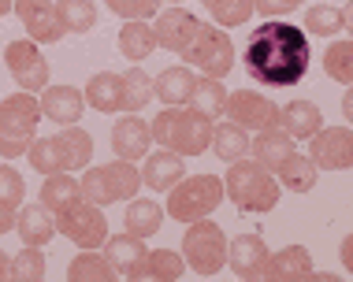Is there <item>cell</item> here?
Wrapping results in <instances>:
<instances>
[{
  "instance_id": "obj_22",
  "label": "cell",
  "mask_w": 353,
  "mask_h": 282,
  "mask_svg": "<svg viewBox=\"0 0 353 282\" xmlns=\"http://www.w3.org/2000/svg\"><path fill=\"white\" fill-rule=\"evenodd\" d=\"M250 153L261 167H268L275 175V167L283 164L290 153H298V145H294V138L286 134L283 127H272V130H256V141H250Z\"/></svg>"
},
{
  "instance_id": "obj_3",
  "label": "cell",
  "mask_w": 353,
  "mask_h": 282,
  "mask_svg": "<svg viewBox=\"0 0 353 282\" xmlns=\"http://www.w3.org/2000/svg\"><path fill=\"white\" fill-rule=\"evenodd\" d=\"M152 141H160L164 149L179 156H201L212 141V119L197 116L194 108L186 105H168L157 119L149 123Z\"/></svg>"
},
{
  "instance_id": "obj_42",
  "label": "cell",
  "mask_w": 353,
  "mask_h": 282,
  "mask_svg": "<svg viewBox=\"0 0 353 282\" xmlns=\"http://www.w3.org/2000/svg\"><path fill=\"white\" fill-rule=\"evenodd\" d=\"M12 279H23V282L45 279V252L37 246H23L19 257L12 260Z\"/></svg>"
},
{
  "instance_id": "obj_46",
  "label": "cell",
  "mask_w": 353,
  "mask_h": 282,
  "mask_svg": "<svg viewBox=\"0 0 353 282\" xmlns=\"http://www.w3.org/2000/svg\"><path fill=\"white\" fill-rule=\"evenodd\" d=\"M15 230V212L12 208H0V234Z\"/></svg>"
},
{
  "instance_id": "obj_48",
  "label": "cell",
  "mask_w": 353,
  "mask_h": 282,
  "mask_svg": "<svg viewBox=\"0 0 353 282\" xmlns=\"http://www.w3.org/2000/svg\"><path fill=\"white\" fill-rule=\"evenodd\" d=\"M0 279H12V260L0 252Z\"/></svg>"
},
{
  "instance_id": "obj_36",
  "label": "cell",
  "mask_w": 353,
  "mask_h": 282,
  "mask_svg": "<svg viewBox=\"0 0 353 282\" xmlns=\"http://www.w3.org/2000/svg\"><path fill=\"white\" fill-rule=\"evenodd\" d=\"M68 279H93V282H104V279H116V268L108 264V257L97 249H82L79 257L68 264Z\"/></svg>"
},
{
  "instance_id": "obj_37",
  "label": "cell",
  "mask_w": 353,
  "mask_h": 282,
  "mask_svg": "<svg viewBox=\"0 0 353 282\" xmlns=\"http://www.w3.org/2000/svg\"><path fill=\"white\" fill-rule=\"evenodd\" d=\"M201 8L212 15L216 26H223V30L242 26L245 19L253 15V0H201Z\"/></svg>"
},
{
  "instance_id": "obj_4",
  "label": "cell",
  "mask_w": 353,
  "mask_h": 282,
  "mask_svg": "<svg viewBox=\"0 0 353 282\" xmlns=\"http://www.w3.org/2000/svg\"><path fill=\"white\" fill-rule=\"evenodd\" d=\"M37 123H41V105H37L34 93L19 89L0 100V156L4 160L26 156Z\"/></svg>"
},
{
  "instance_id": "obj_31",
  "label": "cell",
  "mask_w": 353,
  "mask_h": 282,
  "mask_svg": "<svg viewBox=\"0 0 353 282\" xmlns=\"http://www.w3.org/2000/svg\"><path fill=\"white\" fill-rule=\"evenodd\" d=\"M79 197H82L79 178L71 171H56V175H45V186H41V197H37V201L49 212H60V208H68L71 201H79Z\"/></svg>"
},
{
  "instance_id": "obj_17",
  "label": "cell",
  "mask_w": 353,
  "mask_h": 282,
  "mask_svg": "<svg viewBox=\"0 0 353 282\" xmlns=\"http://www.w3.org/2000/svg\"><path fill=\"white\" fill-rule=\"evenodd\" d=\"M152 145V134H149V123L138 119V111L123 116L116 127H112V153L119 160H141Z\"/></svg>"
},
{
  "instance_id": "obj_11",
  "label": "cell",
  "mask_w": 353,
  "mask_h": 282,
  "mask_svg": "<svg viewBox=\"0 0 353 282\" xmlns=\"http://www.w3.org/2000/svg\"><path fill=\"white\" fill-rule=\"evenodd\" d=\"M223 116L231 119V123H238L242 130H272V127H279V108L256 89L227 93Z\"/></svg>"
},
{
  "instance_id": "obj_7",
  "label": "cell",
  "mask_w": 353,
  "mask_h": 282,
  "mask_svg": "<svg viewBox=\"0 0 353 282\" xmlns=\"http://www.w3.org/2000/svg\"><path fill=\"white\" fill-rule=\"evenodd\" d=\"M223 204V178L216 175H183L168 190V215L179 223H194L201 215H212Z\"/></svg>"
},
{
  "instance_id": "obj_21",
  "label": "cell",
  "mask_w": 353,
  "mask_h": 282,
  "mask_svg": "<svg viewBox=\"0 0 353 282\" xmlns=\"http://www.w3.org/2000/svg\"><path fill=\"white\" fill-rule=\"evenodd\" d=\"M82 97H85V105H93V111H104V116L123 111V74L97 71L90 82H85Z\"/></svg>"
},
{
  "instance_id": "obj_27",
  "label": "cell",
  "mask_w": 353,
  "mask_h": 282,
  "mask_svg": "<svg viewBox=\"0 0 353 282\" xmlns=\"http://www.w3.org/2000/svg\"><path fill=\"white\" fill-rule=\"evenodd\" d=\"M312 275V257L305 246H286L264 264V279H309Z\"/></svg>"
},
{
  "instance_id": "obj_12",
  "label": "cell",
  "mask_w": 353,
  "mask_h": 282,
  "mask_svg": "<svg viewBox=\"0 0 353 282\" xmlns=\"http://www.w3.org/2000/svg\"><path fill=\"white\" fill-rule=\"evenodd\" d=\"M309 160L323 171H350L353 167V134L350 127H320L309 138Z\"/></svg>"
},
{
  "instance_id": "obj_39",
  "label": "cell",
  "mask_w": 353,
  "mask_h": 282,
  "mask_svg": "<svg viewBox=\"0 0 353 282\" xmlns=\"http://www.w3.org/2000/svg\"><path fill=\"white\" fill-rule=\"evenodd\" d=\"M323 71L335 82L350 86L353 82V41H331L327 52H323Z\"/></svg>"
},
{
  "instance_id": "obj_15",
  "label": "cell",
  "mask_w": 353,
  "mask_h": 282,
  "mask_svg": "<svg viewBox=\"0 0 353 282\" xmlns=\"http://www.w3.org/2000/svg\"><path fill=\"white\" fill-rule=\"evenodd\" d=\"M227 264L238 279H261L264 264H268V246L261 234H238L234 241H227Z\"/></svg>"
},
{
  "instance_id": "obj_13",
  "label": "cell",
  "mask_w": 353,
  "mask_h": 282,
  "mask_svg": "<svg viewBox=\"0 0 353 282\" xmlns=\"http://www.w3.org/2000/svg\"><path fill=\"white\" fill-rule=\"evenodd\" d=\"M12 12L19 15L23 30L30 34V41H63V23H60V12H56L52 0H15Z\"/></svg>"
},
{
  "instance_id": "obj_34",
  "label": "cell",
  "mask_w": 353,
  "mask_h": 282,
  "mask_svg": "<svg viewBox=\"0 0 353 282\" xmlns=\"http://www.w3.org/2000/svg\"><path fill=\"white\" fill-rule=\"evenodd\" d=\"M350 26V12L346 8H331V4H312L305 12V34L312 37H335Z\"/></svg>"
},
{
  "instance_id": "obj_43",
  "label": "cell",
  "mask_w": 353,
  "mask_h": 282,
  "mask_svg": "<svg viewBox=\"0 0 353 282\" xmlns=\"http://www.w3.org/2000/svg\"><path fill=\"white\" fill-rule=\"evenodd\" d=\"M119 19H152L160 12V0H104Z\"/></svg>"
},
{
  "instance_id": "obj_29",
  "label": "cell",
  "mask_w": 353,
  "mask_h": 282,
  "mask_svg": "<svg viewBox=\"0 0 353 282\" xmlns=\"http://www.w3.org/2000/svg\"><path fill=\"white\" fill-rule=\"evenodd\" d=\"M116 41H119V52L127 56L130 63H141L145 56H152V49H157V37H152L149 19H127Z\"/></svg>"
},
{
  "instance_id": "obj_50",
  "label": "cell",
  "mask_w": 353,
  "mask_h": 282,
  "mask_svg": "<svg viewBox=\"0 0 353 282\" xmlns=\"http://www.w3.org/2000/svg\"><path fill=\"white\" fill-rule=\"evenodd\" d=\"M171 4H183V0H171Z\"/></svg>"
},
{
  "instance_id": "obj_44",
  "label": "cell",
  "mask_w": 353,
  "mask_h": 282,
  "mask_svg": "<svg viewBox=\"0 0 353 282\" xmlns=\"http://www.w3.org/2000/svg\"><path fill=\"white\" fill-rule=\"evenodd\" d=\"M301 4H305V0H253V12H261L268 19H283V15L298 12Z\"/></svg>"
},
{
  "instance_id": "obj_32",
  "label": "cell",
  "mask_w": 353,
  "mask_h": 282,
  "mask_svg": "<svg viewBox=\"0 0 353 282\" xmlns=\"http://www.w3.org/2000/svg\"><path fill=\"white\" fill-rule=\"evenodd\" d=\"M183 271H186L183 252H175V249H149L145 260H141L138 271H134V279H183Z\"/></svg>"
},
{
  "instance_id": "obj_45",
  "label": "cell",
  "mask_w": 353,
  "mask_h": 282,
  "mask_svg": "<svg viewBox=\"0 0 353 282\" xmlns=\"http://www.w3.org/2000/svg\"><path fill=\"white\" fill-rule=\"evenodd\" d=\"M339 257H342V268L353 271V238H342V246H339Z\"/></svg>"
},
{
  "instance_id": "obj_2",
  "label": "cell",
  "mask_w": 353,
  "mask_h": 282,
  "mask_svg": "<svg viewBox=\"0 0 353 282\" xmlns=\"http://www.w3.org/2000/svg\"><path fill=\"white\" fill-rule=\"evenodd\" d=\"M223 197H231L238 212H253V215H268L275 212L283 197V186L275 182V175L268 167H261L256 160H231L223 175Z\"/></svg>"
},
{
  "instance_id": "obj_30",
  "label": "cell",
  "mask_w": 353,
  "mask_h": 282,
  "mask_svg": "<svg viewBox=\"0 0 353 282\" xmlns=\"http://www.w3.org/2000/svg\"><path fill=\"white\" fill-rule=\"evenodd\" d=\"M223 105H227V89H223V78H197L194 82V93H190V100H186V108H194L197 116H205V119H216L223 116Z\"/></svg>"
},
{
  "instance_id": "obj_23",
  "label": "cell",
  "mask_w": 353,
  "mask_h": 282,
  "mask_svg": "<svg viewBox=\"0 0 353 282\" xmlns=\"http://www.w3.org/2000/svg\"><path fill=\"white\" fill-rule=\"evenodd\" d=\"M26 160H30V167H34V171H41V175L71 171V153H68V145H63L60 134L34 138L30 149H26Z\"/></svg>"
},
{
  "instance_id": "obj_6",
  "label": "cell",
  "mask_w": 353,
  "mask_h": 282,
  "mask_svg": "<svg viewBox=\"0 0 353 282\" xmlns=\"http://www.w3.org/2000/svg\"><path fill=\"white\" fill-rule=\"evenodd\" d=\"M82 197L93 204H116V201H130L141 190V171L134 167V160H112V164H97V167H82Z\"/></svg>"
},
{
  "instance_id": "obj_40",
  "label": "cell",
  "mask_w": 353,
  "mask_h": 282,
  "mask_svg": "<svg viewBox=\"0 0 353 282\" xmlns=\"http://www.w3.org/2000/svg\"><path fill=\"white\" fill-rule=\"evenodd\" d=\"M60 138H63V145H68V153H71V171L90 167V160H93V138H90V130H82L79 123H71V127L60 130Z\"/></svg>"
},
{
  "instance_id": "obj_47",
  "label": "cell",
  "mask_w": 353,
  "mask_h": 282,
  "mask_svg": "<svg viewBox=\"0 0 353 282\" xmlns=\"http://www.w3.org/2000/svg\"><path fill=\"white\" fill-rule=\"evenodd\" d=\"M342 116H346V119L353 116V93H350V89L342 93Z\"/></svg>"
},
{
  "instance_id": "obj_25",
  "label": "cell",
  "mask_w": 353,
  "mask_h": 282,
  "mask_svg": "<svg viewBox=\"0 0 353 282\" xmlns=\"http://www.w3.org/2000/svg\"><path fill=\"white\" fill-rule=\"evenodd\" d=\"M279 127L290 134L294 141H309L316 130L323 127V116H320V108L312 105V100H290L286 108H279Z\"/></svg>"
},
{
  "instance_id": "obj_49",
  "label": "cell",
  "mask_w": 353,
  "mask_h": 282,
  "mask_svg": "<svg viewBox=\"0 0 353 282\" xmlns=\"http://www.w3.org/2000/svg\"><path fill=\"white\" fill-rule=\"evenodd\" d=\"M12 4H15V0H0V19H4L8 12H12Z\"/></svg>"
},
{
  "instance_id": "obj_9",
  "label": "cell",
  "mask_w": 353,
  "mask_h": 282,
  "mask_svg": "<svg viewBox=\"0 0 353 282\" xmlns=\"http://www.w3.org/2000/svg\"><path fill=\"white\" fill-rule=\"evenodd\" d=\"M56 215V230L63 234L68 241H74L79 249H101L104 238H108V219H104V208L93 201H71L68 208L52 212Z\"/></svg>"
},
{
  "instance_id": "obj_14",
  "label": "cell",
  "mask_w": 353,
  "mask_h": 282,
  "mask_svg": "<svg viewBox=\"0 0 353 282\" xmlns=\"http://www.w3.org/2000/svg\"><path fill=\"white\" fill-rule=\"evenodd\" d=\"M197 30V19L186 12L183 4L168 8V12H157L152 19V37H157V49H168V52H183V45L194 37Z\"/></svg>"
},
{
  "instance_id": "obj_5",
  "label": "cell",
  "mask_w": 353,
  "mask_h": 282,
  "mask_svg": "<svg viewBox=\"0 0 353 282\" xmlns=\"http://www.w3.org/2000/svg\"><path fill=\"white\" fill-rule=\"evenodd\" d=\"M183 63L194 71H201L205 78H227L234 67V45L227 37L223 26H212V23H201L197 19V30L194 37L183 45Z\"/></svg>"
},
{
  "instance_id": "obj_26",
  "label": "cell",
  "mask_w": 353,
  "mask_h": 282,
  "mask_svg": "<svg viewBox=\"0 0 353 282\" xmlns=\"http://www.w3.org/2000/svg\"><path fill=\"white\" fill-rule=\"evenodd\" d=\"M194 82H197V71H190L186 63L183 67H164L152 78V93L164 105H186L190 93H194Z\"/></svg>"
},
{
  "instance_id": "obj_18",
  "label": "cell",
  "mask_w": 353,
  "mask_h": 282,
  "mask_svg": "<svg viewBox=\"0 0 353 282\" xmlns=\"http://www.w3.org/2000/svg\"><path fill=\"white\" fill-rule=\"evenodd\" d=\"M15 230H19V238H23V246L45 249V246L52 241V234H56V215L45 208L41 201L19 204V212H15Z\"/></svg>"
},
{
  "instance_id": "obj_10",
  "label": "cell",
  "mask_w": 353,
  "mask_h": 282,
  "mask_svg": "<svg viewBox=\"0 0 353 282\" xmlns=\"http://www.w3.org/2000/svg\"><path fill=\"white\" fill-rule=\"evenodd\" d=\"M4 63H8V71H12V78H15L19 89L41 93L45 86H49V60L41 56L37 41H30V37L8 45V49H4Z\"/></svg>"
},
{
  "instance_id": "obj_35",
  "label": "cell",
  "mask_w": 353,
  "mask_h": 282,
  "mask_svg": "<svg viewBox=\"0 0 353 282\" xmlns=\"http://www.w3.org/2000/svg\"><path fill=\"white\" fill-rule=\"evenodd\" d=\"M56 12L68 34H90L97 26V4L93 0H56Z\"/></svg>"
},
{
  "instance_id": "obj_20",
  "label": "cell",
  "mask_w": 353,
  "mask_h": 282,
  "mask_svg": "<svg viewBox=\"0 0 353 282\" xmlns=\"http://www.w3.org/2000/svg\"><path fill=\"white\" fill-rule=\"evenodd\" d=\"M145 238H134V234H108L104 238V257H108V264L116 268V275L123 279H134L138 264L145 260Z\"/></svg>"
},
{
  "instance_id": "obj_28",
  "label": "cell",
  "mask_w": 353,
  "mask_h": 282,
  "mask_svg": "<svg viewBox=\"0 0 353 282\" xmlns=\"http://www.w3.org/2000/svg\"><path fill=\"white\" fill-rule=\"evenodd\" d=\"M316 171L320 167L305 153H290L279 167H275V182H279L283 190H290V193H309L312 186H316Z\"/></svg>"
},
{
  "instance_id": "obj_19",
  "label": "cell",
  "mask_w": 353,
  "mask_h": 282,
  "mask_svg": "<svg viewBox=\"0 0 353 282\" xmlns=\"http://www.w3.org/2000/svg\"><path fill=\"white\" fill-rule=\"evenodd\" d=\"M145 164H141V186H149V190H171V186L179 182V178L186 175V160L179 153H171V149H160V153H145L141 156Z\"/></svg>"
},
{
  "instance_id": "obj_1",
  "label": "cell",
  "mask_w": 353,
  "mask_h": 282,
  "mask_svg": "<svg viewBox=\"0 0 353 282\" xmlns=\"http://www.w3.org/2000/svg\"><path fill=\"white\" fill-rule=\"evenodd\" d=\"M312 49H309V34L301 26L286 23V19H268L250 34L242 49V67L250 71V78H256L261 86L272 89H290L309 74Z\"/></svg>"
},
{
  "instance_id": "obj_41",
  "label": "cell",
  "mask_w": 353,
  "mask_h": 282,
  "mask_svg": "<svg viewBox=\"0 0 353 282\" xmlns=\"http://www.w3.org/2000/svg\"><path fill=\"white\" fill-rule=\"evenodd\" d=\"M26 201V182L12 164H0V208L19 212V204Z\"/></svg>"
},
{
  "instance_id": "obj_8",
  "label": "cell",
  "mask_w": 353,
  "mask_h": 282,
  "mask_svg": "<svg viewBox=\"0 0 353 282\" xmlns=\"http://www.w3.org/2000/svg\"><path fill=\"white\" fill-rule=\"evenodd\" d=\"M183 260H186L190 271H197V275H216V271H223V264H227L223 227L212 223L208 215L194 219L186 227V238H183Z\"/></svg>"
},
{
  "instance_id": "obj_16",
  "label": "cell",
  "mask_w": 353,
  "mask_h": 282,
  "mask_svg": "<svg viewBox=\"0 0 353 282\" xmlns=\"http://www.w3.org/2000/svg\"><path fill=\"white\" fill-rule=\"evenodd\" d=\"M37 105H41L45 119H52V123H60V127H71L82 119L85 97H82V89H74V86H45L41 97H37Z\"/></svg>"
},
{
  "instance_id": "obj_38",
  "label": "cell",
  "mask_w": 353,
  "mask_h": 282,
  "mask_svg": "<svg viewBox=\"0 0 353 282\" xmlns=\"http://www.w3.org/2000/svg\"><path fill=\"white\" fill-rule=\"evenodd\" d=\"M152 100V78L141 67L123 71V111H141Z\"/></svg>"
},
{
  "instance_id": "obj_33",
  "label": "cell",
  "mask_w": 353,
  "mask_h": 282,
  "mask_svg": "<svg viewBox=\"0 0 353 282\" xmlns=\"http://www.w3.org/2000/svg\"><path fill=\"white\" fill-rule=\"evenodd\" d=\"M208 145H212V153L219 160H227V164H231V160L250 156V134H245L238 123H231V119L212 127V141H208Z\"/></svg>"
},
{
  "instance_id": "obj_24",
  "label": "cell",
  "mask_w": 353,
  "mask_h": 282,
  "mask_svg": "<svg viewBox=\"0 0 353 282\" xmlns=\"http://www.w3.org/2000/svg\"><path fill=\"white\" fill-rule=\"evenodd\" d=\"M160 227H164V208L152 197H130L127 215H123V230L134 234V238H152Z\"/></svg>"
}]
</instances>
